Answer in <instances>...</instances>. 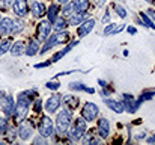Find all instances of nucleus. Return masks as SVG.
<instances>
[{
    "label": "nucleus",
    "mask_w": 155,
    "mask_h": 145,
    "mask_svg": "<svg viewBox=\"0 0 155 145\" xmlns=\"http://www.w3.org/2000/svg\"><path fill=\"white\" fill-rule=\"evenodd\" d=\"M124 109H127L130 113H134L137 109H139V103H137V100H134V97L133 95H124Z\"/></svg>",
    "instance_id": "14"
},
{
    "label": "nucleus",
    "mask_w": 155,
    "mask_h": 145,
    "mask_svg": "<svg viewBox=\"0 0 155 145\" xmlns=\"http://www.w3.org/2000/svg\"><path fill=\"white\" fill-rule=\"evenodd\" d=\"M50 32H51V23L48 20H44L38 24V30H36V35L39 40L45 41L48 36H50Z\"/></svg>",
    "instance_id": "7"
},
{
    "label": "nucleus",
    "mask_w": 155,
    "mask_h": 145,
    "mask_svg": "<svg viewBox=\"0 0 155 145\" xmlns=\"http://www.w3.org/2000/svg\"><path fill=\"white\" fill-rule=\"evenodd\" d=\"M124 29H125L124 24H117V26H116V24H111V23H110V24H107V26L104 27V35L108 36V35H111V33H119V32H122Z\"/></svg>",
    "instance_id": "18"
},
{
    "label": "nucleus",
    "mask_w": 155,
    "mask_h": 145,
    "mask_svg": "<svg viewBox=\"0 0 155 145\" xmlns=\"http://www.w3.org/2000/svg\"><path fill=\"white\" fill-rule=\"evenodd\" d=\"M86 135V121L83 118H77L72 123V127L69 130V136L74 141H80L83 136Z\"/></svg>",
    "instance_id": "4"
},
{
    "label": "nucleus",
    "mask_w": 155,
    "mask_h": 145,
    "mask_svg": "<svg viewBox=\"0 0 155 145\" xmlns=\"http://www.w3.org/2000/svg\"><path fill=\"white\" fill-rule=\"evenodd\" d=\"M148 15H149V18H151V20H154L155 21V11L154 9H148Z\"/></svg>",
    "instance_id": "38"
},
{
    "label": "nucleus",
    "mask_w": 155,
    "mask_h": 145,
    "mask_svg": "<svg viewBox=\"0 0 155 145\" xmlns=\"http://www.w3.org/2000/svg\"><path fill=\"white\" fill-rule=\"evenodd\" d=\"M5 95V92H3V91H0V101H2V97Z\"/></svg>",
    "instance_id": "45"
},
{
    "label": "nucleus",
    "mask_w": 155,
    "mask_h": 145,
    "mask_svg": "<svg viewBox=\"0 0 155 145\" xmlns=\"http://www.w3.org/2000/svg\"><path fill=\"white\" fill-rule=\"evenodd\" d=\"M32 12H33V17L39 18V17H42V15L47 12V8H45V5H44V3L35 2V3L32 5Z\"/></svg>",
    "instance_id": "17"
},
{
    "label": "nucleus",
    "mask_w": 155,
    "mask_h": 145,
    "mask_svg": "<svg viewBox=\"0 0 155 145\" xmlns=\"http://www.w3.org/2000/svg\"><path fill=\"white\" fill-rule=\"evenodd\" d=\"M108 20H110V14L107 12V14L103 17V23H104V24H107V23H108Z\"/></svg>",
    "instance_id": "40"
},
{
    "label": "nucleus",
    "mask_w": 155,
    "mask_h": 145,
    "mask_svg": "<svg viewBox=\"0 0 155 145\" xmlns=\"http://www.w3.org/2000/svg\"><path fill=\"white\" fill-rule=\"evenodd\" d=\"M136 32H137V30H136V27H131V26L128 27V33H131V35H134Z\"/></svg>",
    "instance_id": "41"
},
{
    "label": "nucleus",
    "mask_w": 155,
    "mask_h": 145,
    "mask_svg": "<svg viewBox=\"0 0 155 145\" xmlns=\"http://www.w3.org/2000/svg\"><path fill=\"white\" fill-rule=\"evenodd\" d=\"M68 41H69V33H68V32H65V30H60V32L54 33V35H51V36H48V38L45 40L44 47L41 48L38 53L44 54V53H45V51H48L53 46H57V44H65V43H68Z\"/></svg>",
    "instance_id": "3"
},
{
    "label": "nucleus",
    "mask_w": 155,
    "mask_h": 145,
    "mask_svg": "<svg viewBox=\"0 0 155 145\" xmlns=\"http://www.w3.org/2000/svg\"><path fill=\"white\" fill-rule=\"evenodd\" d=\"M86 20V12H75L69 15V24H80Z\"/></svg>",
    "instance_id": "22"
},
{
    "label": "nucleus",
    "mask_w": 155,
    "mask_h": 145,
    "mask_svg": "<svg viewBox=\"0 0 155 145\" xmlns=\"http://www.w3.org/2000/svg\"><path fill=\"white\" fill-rule=\"evenodd\" d=\"M69 88L71 89H75V91H84V92H89V94H94L95 92L94 88H87V86H84V83H78V82L69 83Z\"/></svg>",
    "instance_id": "23"
},
{
    "label": "nucleus",
    "mask_w": 155,
    "mask_h": 145,
    "mask_svg": "<svg viewBox=\"0 0 155 145\" xmlns=\"http://www.w3.org/2000/svg\"><path fill=\"white\" fill-rule=\"evenodd\" d=\"M105 2H107V0H97V5H98V6H104Z\"/></svg>",
    "instance_id": "43"
},
{
    "label": "nucleus",
    "mask_w": 155,
    "mask_h": 145,
    "mask_svg": "<svg viewBox=\"0 0 155 145\" xmlns=\"http://www.w3.org/2000/svg\"><path fill=\"white\" fill-rule=\"evenodd\" d=\"M98 133H100L101 138H107L108 133H110V124L105 118H101L98 121Z\"/></svg>",
    "instance_id": "15"
},
{
    "label": "nucleus",
    "mask_w": 155,
    "mask_h": 145,
    "mask_svg": "<svg viewBox=\"0 0 155 145\" xmlns=\"http://www.w3.org/2000/svg\"><path fill=\"white\" fill-rule=\"evenodd\" d=\"M29 107H30V100L26 97L24 92H21L18 95V100H17V104H15V109H14V113H15V119L18 123H21L27 113H29Z\"/></svg>",
    "instance_id": "2"
},
{
    "label": "nucleus",
    "mask_w": 155,
    "mask_h": 145,
    "mask_svg": "<svg viewBox=\"0 0 155 145\" xmlns=\"http://www.w3.org/2000/svg\"><path fill=\"white\" fill-rule=\"evenodd\" d=\"M154 94H155V91H145L142 95H140V98L137 100V103H139V106L143 103V101H146V100H151L152 97H154Z\"/></svg>",
    "instance_id": "29"
},
{
    "label": "nucleus",
    "mask_w": 155,
    "mask_h": 145,
    "mask_svg": "<svg viewBox=\"0 0 155 145\" xmlns=\"http://www.w3.org/2000/svg\"><path fill=\"white\" fill-rule=\"evenodd\" d=\"M45 86H47L48 89H51V91H57V89L60 88V83H59L57 80H50V82H48Z\"/></svg>",
    "instance_id": "33"
},
{
    "label": "nucleus",
    "mask_w": 155,
    "mask_h": 145,
    "mask_svg": "<svg viewBox=\"0 0 155 145\" xmlns=\"http://www.w3.org/2000/svg\"><path fill=\"white\" fill-rule=\"evenodd\" d=\"M0 103H2V110H3V113L9 118V116L14 113V109H15V106H14V98L11 95H3Z\"/></svg>",
    "instance_id": "9"
},
{
    "label": "nucleus",
    "mask_w": 155,
    "mask_h": 145,
    "mask_svg": "<svg viewBox=\"0 0 155 145\" xmlns=\"http://www.w3.org/2000/svg\"><path fill=\"white\" fill-rule=\"evenodd\" d=\"M60 104H62V95L54 94V95H51L47 100V103H45V110H47L48 113H56V110L60 107Z\"/></svg>",
    "instance_id": "8"
},
{
    "label": "nucleus",
    "mask_w": 155,
    "mask_h": 145,
    "mask_svg": "<svg viewBox=\"0 0 155 145\" xmlns=\"http://www.w3.org/2000/svg\"><path fill=\"white\" fill-rule=\"evenodd\" d=\"M59 2H60V3H68L69 0H59Z\"/></svg>",
    "instance_id": "46"
},
{
    "label": "nucleus",
    "mask_w": 155,
    "mask_h": 145,
    "mask_svg": "<svg viewBox=\"0 0 155 145\" xmlns=\"http://www.w3.org/2000/svg\"><path fill=\"white\" fill-rule=\"evenodd\" d=\"M32 133H33V127H32V124L23 119L21 124H20V129H18V136H20L23 141H27V139H30Z\"/></svg>",
    "instance_id": "10"
},
{
    "label": "nucleus",
    "mask_w": 155,
    "mask_h": 145,
    "mask_svg": "<svg viewBox=\"0 0 155 145\" xmlns=\"http://www.w3.org/2000/svg\"><path fill=\"white\" fill-rule=\"evenodd\" d=\"M63 103L66 104L68 109L74 110V109H77V106L80 104V98L75 97V95H66L65 98H63Z\"/></svg>",
    "instance_id": "20"
},
{
    "label": "nucleus",
    "mask_w": 155,
    "mask_h": 145,
    "mask_svg": "<svg viewBox=\"0 0 155 145\" xmlns=\"http://www.w3.org/2000/svg\"><path fill=\"white\" fill-rule=\"evenodd\" d=\"M95 27V20L94 18H89V20H84L83 23H80V27L77 29V33L80 38L86 36L89 32H92V29Z\"/></svg>",
    "instance_id": "11"
},
{
    "label": "nucleus",
    "mask_w": 155,
    "mask_h": 145,
    "mask_svg": "<svg viewBox=\"0 0 155 145\" xmlns=\"http://www.w3.org/2000/svg\"><path fill=\"white\" fill-rule=\"evenodd\" d=\"M71 123H72V112H71V109L68 110V107H66V109H63V110H60L57 113V116H56V129H57V132L60 135H65L68 132Z\"/></svg>",
    "instance_id": "1"
},
{
    "label": "nucleus",
    "mask_w": 155,
    "mask_h": 145,
    "mask_svg": "<svg viewBox=\"0 0 155 145\" xmlns=\"http://www.w3.org/2000/svg\"><path fill=\"white\" fill-rule=\"evenodd\" d=\"M146 2H154V0H146Z\"/></svg>",
    "instance_id": "47"
},
{
    "label": "nucleus",
    "mask_w": 155,
    "mask_h": 145,
    "mask_svg": "<svg viewBox=\"0 0 155 145\" xmlns=\"http://www.w3.org/2000/svg\"><path fill=\"white\" fill-rule=\"evenodd\" d=\"M24 29V23L23 21H20V20H17V21H14V27H12V33H20L21 30Z\"/></svg>",
    "instance_id": "32"
},
{
    "label": "nucleus",
    "mask_w": 155,
    "mask_h": 145,
    "mask_svg": "<svg viewBox=\"0 0 155 145\" xmlns=\"http://www.w3.org/2000/svg\"><path fill=\"white\" fill-rule=\"evenodd\" d=\"M77 44H78L77 41H72V43H69V44H68V47H65L63 50L57 51V53H56V54L53 56V57H51V62H57V60H59V59H60L62 56H65V54H66L68 51H71V50H72V47H75Z\"/></svg>",
    "instance_id": "21"
},
{
    "label": "nucleus",
    "mask_w": 155,
    "mask_h": 145,
    "mask_svg": "<svg viewBox=\"0 0 155 145\" xmlns=\"http://www.w3.org/2000/svg\"><path fill=\"white\" fill-rule=\"evenodd\" d=\"M148 142H149V144H155V135L154 136H151V138L148 139Z\"/></svg>",
    "instance_id": "44"
},
{
    "label": "nucleus",
    "mask_w": 155,
    "mask_h": 145,
    "mask_svg": "<svg viewBox=\"0 0 155 145\" xmlns=\"http://www.w3.org/2000/svg\"><path fill=\"white\" fill-rule=\"evenodd\" d=\"M6 130H8V121L0 116V135H3Z\"/></svg>",
    "instance_id": "34"
},
{
    "label": "nucleus",
    "mask_w": 155,
    "mask_h": 145,
    "mask_svg": "<svg viewBox=\"0 0 155 145\" xmlns=\"http://www.w3.org/2000/svg\"><path fill=\"white\" fill-rule=\"evenodd\" d=\"M113 8H114V11H116V14L120 17V18H127V11H125V8H122L120 5H113Z\"/></svg>",
    "instance_id": "31"
},
{
    "label": "nucleus",
    "mask_w": 155,
    "mask_h": 145,
    "mask_svg": "<svg viewBox=\"0 0 155 145\" xmlns=\"http://www.w3.org/2000/svg\"><path fill=\"white\" fill-rule=\"evenodd\" d=\"M83 142H84V144H91V142H95V144H100V139H95L94 136H86V138L83 139Z\"/></svg>",
    "instance_id": "35"
},
{
    "label": "nucleus",
    "mask_w": 155,
    "mask_h": 145,
    "mask_svg": "<svg viewBox=\"0 0 155 145\" xmlns=\"http://www.w3.org/2000/svg\"><path fill=\"white\" fill-rule=\"evenodd\" d=\"M12 9L15 12V15L18 17H24L27 15V2L26 0H14V5H12Z\"/></svg>",
    "instance_id": "12"
},
{
    "label": "nucleus",
    "mask_w": 155,
    "mask_h": 145,
    "mask_svg": "<svg viewBox=\"0 0 155 145\" xmlns=\"http://www.w3.org/2000/svg\"><path fill=\"white\" fill-rule=\"evenodd\" d=\"M6 6H8V2H6V0H0V8L3 9V8H6Z\"/></svg>",
    "instance_id": "42"
},
{
    "label": "nucleus",
    "mask_w": 155,
    "mask_h": 145,
    "mask_svg": "<svg viewBox=\"0 0 155 145\" xmlns=\"http://www.w3.org/2000/svg\"><path fill=\"white\" fill-rule=\"evenodd\" d=\"M38 48H39V46H38V41H36V40H32V41L29 43V47L26 48V51H24V53H26L27 56H35V54L39 51Z\"/></svg>",
    "instance_id": "25"
},
{
    "label": "nucleus",
    "mask_w": 155,
    "mask_h": 145,
    "mask_svg": "<svg viewBox=\"0 0 155 145\" xmlns=\"http://www.w3.org/2000/svg\"><path fill=\"white\" fill-rule=\"evenodd\" d=\"M53 132H54V126H53V121L48 116H42L41 121H39V135L42 138H48L51 136Z\"/></svg>",
    "instance_id": "5"
},
{
    "label": "nucleus",
    "mask_w": 155,
    "mask_h": 145,
    "mask_svg": "<svg viewBox=\"0 0 155 145\" xmlns=\"http://www.w3.org/2000/svg\"><path fill=\"white\" fill-rule=\"evenodd\" d=\"M35 112H41V100H36V103H35Z\"/></svg>",
    "instance_id": "37"
},
{
    "label": "nucleus",
    "mask_w": 155,
    "mask_h": 145,
    "mask_svg": "<svg viewBox=\"0 0 155 145\" xmlns=\"http://www.w3.org/2000/svg\"><path fill=\"white\" fill-rule=\"evenodd\" d=\"M0 20H2V18H0Z\"/></svg>",
    "instance_id": "48"
},
{
    "label": "nucleus",
    "mask_w": 155,
    "mask_h": 145,
    "mask_svg": "<svg viewBox=\"0 0 155 145\" xmlns=\"http://www.w3.org/2000/svg\"><path fill=\"white\" fill-rule=\"evenodd\" d=\"M91 6V2L89 0H74L72 3V8L77 11V12H86Z\"/></svg>",
    "instance_id": "19"
},
{
    "label": "nucleus",
    "mask_w": 155,
    "mask_h": 145,
    "mask_svg": "<svg viewBox=\"0 0 155 145\" xmlns=\"http://www.w3.org/2000/svg\"><path fill=\"white\" fill-rule=\"evenodd\" d=\"M140 18L143 20L145 26H148V27H152V29H155V24L152 23V20L149 18V15H148V14H145V12H140Z\"/></svg>",
    "instance_id": "30"
},
{
    "label": "nucleus",
    "mask_w": 155,
    "mask_h": 145,
    "mask_svg": "<svg viewBox=\"0 0 155 145\" xmlns=\"http://www.w3.org/2000/svg\"><path fill=\"white\" fill-rule=\"evenodd\" d=\"M50 64H51V62H42V64H36L35 67H36V68H42V67H48Z\"/></svg>",
    "instance_id": "39"
},
{
    "label": "nucleus",
    "mask_w": 155,
    "mask_h": 145,
    "mask_svg": "<svg viewBox=\"0 0 155 145\" xmlns=\"http://www.w3.org/2000/svg\"><path fill=\"white\" fill-rule=\"evenodd\" d=\"M12 27H14V20L6 17L0 20V35L8 36L9 33H12Z\"/></svg>",
    "instance_id": "13"
},
{
    "label": "nucleus",
    "mask_w": 155,
    "mask_h": 145,
    "mask_svg": "<svg viewBox=\"0 0 155 145\" xmlns=\"http://www.w3.org/2000/svg\"><path fill=\"white\" fill-rule=\"evenodd\" d=\"M66 26H68V23H66L65 18H56V21H54V30H56V32L65 30Z\"/></svg>",
    "instance_id": "27"
},
{
    "label": "nucleus",
    "mask_w": 155,
    "mask_h": 145,
    "mask_svg": "<svg viewBox=\"0 0 155 145\" xmlns=\"http://www.w3.org/2000/svg\"><path fill=\"white\" fill-rule=\"evenodd\" d=\"M71 11H72V3H68V5L65 3V8H63V14H66V15H71V14H72Z\"/></svg>",
    "instance_id": "36"
},
{
    "label": "nucleus",
    "mask_w": 155,
    "mask_h": 145,
    "mask_svg": "<svg viewBox=\"0 0 155 145\" xmlns=\"http://www.w3.org/2000/svg\"><path fill=\"white\" fill-rule=\"evenodd\" d=\"M81 116L84 121H94L98 116V106L95 103H86L81 110Z\"/></svg>",
    "instance_id": "6"
},
{
    "label": "nucleus",
    "mask_w": 155,
    "mask_h": 145,
    "mask_svg": "<svg viewBox=\"0 0 155 145\" xmlns=\"http://www.w3.org/2000/svg\"><path fill=\"white\" fill-rule=\"evenodd\" d=\"M26 51V47H24V43L23 41H17L14 46H11V53L14 56H20Z\"/></svg>",
    "instance_id": "24"
},
{
    "label": "nucleus",
    "mask_w": 155,
    "mask_h": 145,
    "mask_svg": "<svg viewBox=\"0 0 155 145\" xmlns=\"http://www.w3.org/2000/svg\"><path fill=\"white\" fill-rule=\"evenodd\" d=\"M104 103H105L107 107H110V109H111L113 112H116V113H122V112H124V104H122L120 101L107 98V100H104Z\"/></svg>",
    "instance_id": "16"
},
{
    "label": "nucleus",
    "mask_w": 155,
    "mask_h": 145,
    "mask_svg": "<svg viewBox=\"0 0 155 145\" xmlns=\"http://www.w3.org/2000/svg\"><path fill=\"white\" fill-rule=\"evenodd\" d=\"M57 12H59V8L56 6V5H51L50 8H48V21L50 23H54L56 21V18H57Z\"/></svg>",
    "instance_id": "26"
},
{
    "label": "nucleus",
    "mask_w": 155,
    "mask_h": 145,
    "mask_svg": "<svg viewBox=\"0 0 155 145\" xmlns=\"http://www.w3.org/2000/svg\"><path fill=\"white\" fill-rule=\"evenodd\" d=\"M11 46H12L11 38L3 40V41H2V44H0V54H3V53H6L8 50H11Z\"/></svg>",
    "instance_id": "28"
}]
</instances>
